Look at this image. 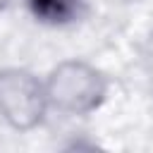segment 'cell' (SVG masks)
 Instances as JSON below:
<instances>
[{
  "mask_svg": "<svg viewBox=\"0 0 153 153\" xmlns=\"http://www.w3.org/2000/svg\"><path fill=\"white\" fill-rule=\"evenodd\" d=\"M31 7L36 10V14H41L43 19L50 22H62L72 14L74 10V0H31Z\"/></svg>",
  "mask_w": 153,
  "mask_h": 153,
  "instance_id": "6da1fadb",
  "label": "cell"
}]
</instances>
